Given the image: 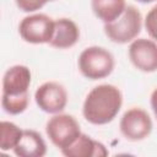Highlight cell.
<instances>
[{"instance_id":"6","label":"cell","mask_w":157,"mask_h":157,"mask_svg":"<svg viewBox=\"0 0 157 157\" xmlns=\"http://www.w3.org/2000/svg\"><path fill=\"white\" fill-rule=\"evenodd\" d=\"M55 20L45 13H32L18 25L20 37L29 44H49L54 34Z\"/></svg>"},{"instance_id":"14","label":"cell","mask_w":157,"mask_h":157,"mask_svg":"<svg viewBox=\"0 0 157 157\" xmlns=\"http://www.w3.org/2000/svg\"><path fill=\"white\" fill-rule=\"evenodd\" d=\"M23 130L12 121L2 120L0 125V148L2 151H13L22 137Z\"/></svg>"},{"instance_id":"12","label":"cell","mask_w":157,"mask_h":157,"mask_svg":"<svg viewBox=\"0 0 157 157\" xmlns=\"http://www.w3.org/2000/svg\"><path fill=\"white\" fill-rule=\"evenodd\" d=\"M13 153L18 157H43L47 153V144L42 135L36 130H23L22 137Z\"/></svg>"},{"instance_id":"9","label":"cell","mask_w":157,"mask_h":157,"mask_svg":"<svg viewBox=\"0 0 157 157\" xmlns=\"http://www.w3.org/2000/svg\"><path fill=\"white\" fill-rule=\"evenodd\" d=\"M131 64L142 72L157 71V42L147 38L134 39L128 49Z\"/></svg>"},{"instance_id":"5","label":"cell","mask_w":157,"mask_h":157,"mask_svg":"<svg viewBox=\"0 0 157 157\" xmlns=\"http://www.w3.org/2000/svg\"><path fill=\"white\" fill-rule=\"evenodd\" d=\"M45 132L50 142L61 151L69 147L82 131L75 117L65 113H58L53 114V117L47 121Z\"/></svg>"},{"instance_id":"2","label":"cell","mask_w":157,"mask_h":157,"mask_svg":"<svg viewBox=\"0 0 157 157\" xmlns=\"http://www.w3.org/2000/svg\"><path fill=\"white\" fill-rule=\"evenodd\" d=\"M31 70L26 65H13L2 76L1 107L10 115L23 113L29 104Z\"/></svg>"},{"instance_id":"18","label":"cell","mask_w":157,"mask_h":157,"mask_svg":"<svg viewBox=\"0 0 157 157\" xmlns=\"http://www.w3.org/2000/svg\"><path fill=\"white\" fill-rule=\"evenodd\" d=\"M139 2H141V4H150V2H153V1H156V0H137Z\"/></svg>"},{"instance_id":"17","label":"cell","mask_w":157,"mask_h":157,"mask_svg":"<svg viewBox=\"0 0 157 157\" xmlns=\"http://www.w3.org/2000/svg\"><path fill=\"white\" fill-rule=\"evenodd\" d=\"M150 104H151L152 112H153V114H155V118L157 119V87H156V88L152 91V93H151Z\"/></svg>"},{"instance_id":"3","label":"cell","mask_w":157,"mask_h":157,"mask_svg":"<svg viewBox=\"0 0 157 157\" xmlns=\"http://www.w3.org/2000/svg\"><path fill=\"white\" fill-rule=\"evenodd\" d=\"M77 66L82 76L88 80H101L108 77L115 66L113 54L98 45L85 48L77 59Z\"/></svg>"},{"instance_id":"16","label":"cell","mask_w":157,"mask_h":157,"mask_svg":"<svg viewBox=\"0 0 157 157\" xmlns=\"http://www.w3.org/2000/svg\"><path fill=\"white\" fill-rule=\"evenodd\" d=\"M55 0H15L17 7L23 12H36L40 10L44 5Z\"/></svg>"},{"instance_id":"8","label":"cell","mask_w":157,"mask_h":157,"mask_svg":"<svg viewBox=\"0 0 157 157\" xmlns=\"http://www.w3.org/2000/svg\"><path fill=\"white\" fill-rule=\"evenodd\" d=\"M67 91L56 81H47L37 87L34 101L38 108L48 114L63 113L67 105Z\"/></svg>"},{"instance_id":"1","label":"cell","mask_w":157,"mask_h":157,"mask_svg":"<svg viewBox=\"0 0 157 157\" xmlns=\"http://www.w3.org/2000/svg\"><path fill=\"white\" fill-rule=\"evenodd\" d=\"M123 105L121 91L110 83L94 86L82 104V115L90 124L105 125L115 119Z\"/></svg>"},{"instance_id":"4","label":"cell","mask_w":157,"mask_h":157,"mask_svg":"<svg viewBox=\"0 0 157 157\" xmlns=\"http://www.w3.org/2000/svg\"><path fill=\"white\" fill-rule=\"evenodd\" d=\"M142 28V16L140 11L128 5L124 12L113 22L104 23V33L113 43L126 44L137 38Z\"/></svg>"},{"instance_id":"11","label":"cell","mask_w":157,"mask_h":157,"mask_svg":"<svg viewBox=\"0 0 157 157\" xmlns=\"http://www.w3.org/2000/svg\"><path fill=\"white\" fill-rule=\"evenodd\" d=\"M80 39V28L71 18L61 17L55 20L54 34L49 43L56 49H69L74 47Z\"/></svg>"},{"instance_id":"13","label":"cell","mask_w":157,"mask_h":157,"mask_svg":"<svg viewBox=\"0 0 157 157\" xmlns=\"http://www.w3.org/2000/svg\"><path fill=\"white\" fill-rule=\"evenodd\" d=\"M126 6L125 0H91V9L94 16L103 23L115 21Z\"/></svg>"},{"instance_id":"15","label":"cell","mask_w":157,"mask_h":157,"mask_svg":"<svg viewBox=\"0 0 157 157\" xmlns=\"http://www.w3.org/2000/svg\"><path fill=\"white\" fill-rule=\"evenodd\" d=\"M144 26L151 39L157 42V4L148 10L144 20Z\"/></svg>"},{"instance_id":"7","label":"cell","mask_w":157,"mask_h":157,"mask_svg":"<svg viewBox=\"0 0 157 157\" xmlns=\"http://www.w3.org/2000/svg\"><path fill=\"white\" fill-rule=\"evenodd\" d=\"M152 128L153 124L150 114L140 107L128 109L119 121V130L121 135L128 141L132 142L142 141L148 137L152 132Z\"/></svg>"},{"instance_id":"10","label":"cell","mask_w":157,"mask_h":157,"mask_svg":"<svg viewBox=\"0 0 157 157\" xmlns=\"http://www.w3.org/2000/svg\"><path fill=\"white\" fill-rule=\"evenodd\" d=\"M65 157H104L109 155L108 148L99 141L81 132V135L66 148L60 151Z\"/></svg>"}]
</instances>
